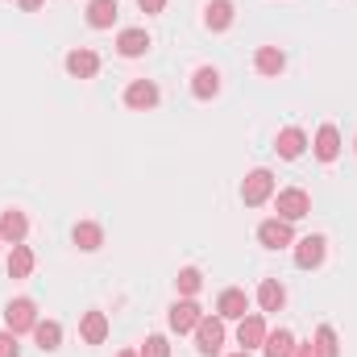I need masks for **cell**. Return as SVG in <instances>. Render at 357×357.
I'll list each match as a JSON object with an SVG mask.
<instances>
[{"label":"cell","mask_w":357,"mask_h":357,"mask_svg":"<svg viewBox=\"0 0 357 357\" xmlns=\"http://www.w3.org/2000/svg\"><path fill=\"white\" fill-rule=\"evenodd\" d=\"M116 50H121L125 59H142V54L150 50V33H146V29H121Z\"/></svg>","instance_id":"obj_15"},{"label":"cell","mask_w":357,"mask_h":357,"mask_svg":"<svg viewBox=\"0 0 357 357\" xmlns=\"http://www.w3.org/2000/svg\"><path fill=\"white\" fill-rule=\"evenodd\" d=\"M137 357H171V345H167V337H146V345L137 349Z\"/></svg>","instance_id":"obj_28"},{"label":"cell","mask_w":357,"mask_h":357,"mask_svg":"<svg viewBox=\"0 0 357 357\" xmlns=\"http://www.w3.org/2000/svg\"><path fill=\"white\" fill-rule=\"evenodd\" d=\"M125 104L146 112V108H154V104H158V88H154L150 79H133V84L125 88Z\"/></svg>","instance_id":"obj_14"},{"label":"cell","mask_w":357,"mask_h":357,"mask_svg":"<svg viewBox=\"0 0 357 357\" xmlns=\"http://www.w3.org/2000/svg\"><path fill=\"white\" fill-rule=\"evenodd\" d=\"M262 341H266V320H262V316H245V320H237V345H241L245 354L262 349Z\"/></svg>","instance_id":"obj_8"},{"label":"cell","mask_w":357,"mask_h":357,"mask_svg":"<svg viewBox=\"0 0 357 357\" xmlns=\"http://www.w3.org/2000/svg\"><path fill=\"white\" fill-rule=\"evenodd\" d=\"M312 345H316V354H320V357H341L337 333H333L328 324H320V328H316V341H312Z\"/></svg>","instance_id":"obj_26"},{"label":"cell","mask_w":357,"mask_h":357,"mask_svg":"<svg viewBox=\"0 0 357 357\" xmlns=\"http://www.w3.org/2000/svg\"><path fill=\"white\" fill-rule=\"evenodd\" d=\"M116 357H137V349H125V354H116Z\"/></svg>","instance_id":"obj_33"},{"label":"cell","mask_w":357,"mask_h":357,"mask_svg":"<svg viewBox=\"0 0 357 357\" xmlns=\"http://www.w3.org/2000/svg\"><path fill=\"white\" fill-rule=\"evenodd\" d=\"M295 337H291V328H278V333H266V341H262V354L266 357H295Z\"/></svg>","instance_id":"obj_19"},{"label":"cell","mask_w":357,"mask_h":357,"mask_svg":"<svg viewBox=\"0 0 357 357\" xmlns=\"http://www.w3.org/2000/svg\"><path fill=\"white\" fill-rule=\"evenodd\" d=\"M33 274V250L29 245H13L8 254V278H29Z\"/></svg>","instance_id":"obj_25"},{"label":"cell","mask_w":357,"mask_h":357,"mask_svg":"<svg viewBox=\"0 0 357 357\" xmlns=\"http://www.w3.org/2000/svg\"><path fill=\"white\" fill-rule=\"evenodd\" d=\"M258 303H262V312H282L287 291H282V282H278V278H266V282L258 287Z\"/></svg>","instance_id":"obj_24"},{"label":"cell","mask_w":357,"mask_h":357,"mask_svg":"<svg viewBox=\"0 0 357 357\" xmlns=\"http://www.w3.org/2000/svg\"><path fill=\"white\" fill-rule=\"evenodd\" d=\"M0 357H21V345H17V333H0Z\"/></svg>","instance_id":"obj_29"},{"label":"cell","mask_w":357,"mask_h":357,"mask_svg":"<svg viewBox=\"0 0 357 357\" xmlns=\"http://www.w3.org/2000/svg\"><path fill=\"white\" fill-rule=\"evenodd\" d=\"M254 67H258V75H282V67H287V54H282L278 46H262V50L254 54Z\"/></svg>","instance_id":"obj_21"},{"label":"cell","mask_w":357,"mask_h":357,"mask_svg":"<svg viewBox=\"0 0 357 357\" xmlns=\"http://www.w3.org/2000/svg\"><path fill=\"white\" fill-rule=\"evenodd\" d=\"M75 245H79L84 254H96V250L104 245V229H100L96 220H79V225H75Z\"/></svg>","instance_id":"obj_22"},{"label":"cell","mask_w":357,"mask_h":357,"mask_svg":"<svg viewBox=\"0 0 357 357\" xmlns=\"http://www.w3.org/2000/svg\"><path fill=\"white\" fill-rule=\"evenodd\" d=\"M204 25H208L212 33H225V29L233 25V0H208V4H204Z\"/></svg>","instance_id":"obj_12"},{"label":"cell","mask_w":357,"mask_h":357,"mask_svg":"<svg viewBox=\"0 0 357 357\" xmlns=\"http://www.w3.org/2000/svg\"><path fill=\"white\" fill-rule=\"evenodd\" d=\"M270 195H274V175L270 171H250L245 183H241V199L250 208H258V204H266Z\"/></svg>","instance_id":"obj_5"},{"label":"cell","mask_w":357,"mask_h":357,"mask_svg":"<svg viewBox=\"0 0 357 357\" xmlns=\"http://www.w3.org/2000/svg\"><path fill=\"white\" fill-rule=\"evenodd\" d=\"M33 341H38L42 354H54V349L63 345V324H59V320H38V324H33Z\"/></svg>","instance_id":"obj_16"},{"label":"cell","mask_w":357,"mask_h":357,"mask_svg":"<svg viewBox=\"0 0 357 357\" xmlns=\"http://www.w3.org/2000/svg\"><path fill=\"white\" fill-rule=\"evenodd\" d=\"M25 233H29V220H25V212H17V208L0 212V241H8V245H21V241H25Z\"/></svg>","instance_id":"obj_10"},{"label":"cell","mask_w":357,"mask_h":357,"mask_svg":"<svg viewBox=\"0 0 357 357\" xmlns=\"http://www.w3.org/2000/svg\"><path fill=\"white\" fill-rule=\"evenodd\" d=\"M245 312H250V295L241 287L220 291V299H216V316L220 320H245Z\"/></svg>","instance_id":"obj_6"},{"label":"cell","mask_w":357,"mask_h":357,"mask_svg":"<svg viewBox=\"0 0 357 357\" xmlns=\"http://www.w3.org/2000/svg\"><path fill=\"white\" fill-rule=\"evenodd\" d=\"M4 324H8V333H33V324H38V307H33V299H13L8 307H4Z\"/></svg>","instance_id":"obj_3"},{"label":"cell","mask_w":357,"mask_h":357,"mask_svg":"<svg viewBox=\"0 0 357 357\" xmlns=\"http://www.w3.org/2000/svg\"><path fill=\"white\" fill-rule=\"evenodd\" d=\"M220 345H225V320H220V316H204V320L195 324V349L204 357H216Z\"/></svg>","instance_id":"obj_1"},{"label":"cell","mask_w":357,"mask_h":357,"mask_svg":"<svg viewBox=\"0 0 357 357\" xmlns=\"http://www.w3.org/2000/svg\"><path fill=\"white\" fill-rule=\"evenodd\" d=\"M116 0H91L88 4V25L91 29H112V21H116Z\"/></svg>","instance_id":"obj_20"},{"label":"cell","mask_w":357,"mask_h":357,"mask_svg":"<svg viewBox=\"0 0 357 357\" xmlns=\"http://www.w3.org/2000/svg\"><path fill=\"white\" fill-rule=\"evenodd\" d=\"M79 337H84L88 345H104V337H108V316H104V312H88L84 324H79Z\"/></svg>","instance_id":"obj_23"},{"label":"cell","mask_w":357,"mask_h":357,"mask_svg":"<svg viewBox=\"0 0 357 357\" xmlns=\"http://www.w3.org/2000/svg\"><path fill=\"white\" fill-rule=\"evenodd\" d=\"M295 357H320V354H316V345L307 341V345H295Z\"/></svg>","instance_id":"obj_31"},{"label":"cell","mask_w":357,"mask_h":357,"mask_svg":"<svg viewBox=\"0 0 357 357\" xmlns=\"http://www.w3.org/2000/svg\"><path fill=\"white\" fill-rule=\"evenodd\" d=\"M67 71H71L75 79H91V75L100 71V54H96V50H84V46L71 50V54H67Z\"/></svg>","instance_id":"obj_13"},{"label":"cell","mask_w":357,"mask_h":357,"mask_svg":"<svg viewBox=\"0 0 357 357\" xmlns=\"http://www.w3.org/2000/svg\"><path fill=\"white\" fill-rule=\"evenodd\" d=\"M274 150H278V158H299L307 150V133L303 129H282L278 142H274Z\"/></svg>","instance_id":"obj_18"},{"label":"cell","mask_w":357,"mask_h":357,"mask_svg":"<svg viewBox=\"0 0 357 357\" xmlns=\"http://www.w3.org/2000/svg\"><path fill=\"white\" fill-rule=\"evenodd\" d=\"M220 91V71L216 67H199L195 75H191V96L195 100H212Z\"/></svg>","instance_id":"obj_17"},{"label":"cell","mask_w":357,"mask_h":357,"mask_svg":"<svg viewBox=\"0 0 357 357\" xmlns=\"http://www.w3.org/2000/svg\"><path fill=\"white\" fill-rule=\"evenodd\" d=\"M233 357H250V354H245V349H241V354H233Z\"/></svg>","instance_id":"obj_34"},{"label":"cell","mask_w":357,"mask_h":357,"mask_svg":"<svg viewBox=\"0 0 357 357\" xmlns=\"http://www.w3.org/2000/svg\"><path fill=\"white\" fill-rule=\"evenodd\" d=\"M274 208H278V216L282 220H303L307 212H312V195L303 191V187H287V191H278V199H274Z\"/></svg>","instance_id":"obj_2"},{"label":"cell","mask_w":357,"mask_h":357,"mask_svg":"<svg viewBox=\"0 0 357 357\" xmlns=\"http://www.w3.org/2000/svg\"><path fill=\"white\" fill-rule=\"evenodd\" d=\"M354 146H357V142H354Z\"/></svg>","instance_id":"obj_35"},{"label":"cell","mask_w":357,"mask_h":357,"mask_svg":"<svg viewBox=\"0 0 357 357\" xmlns=\"http://www.w3.org/2000/svg\"><path fill=\"white\" fill-rule=\"evenodd\" d=\"M258 241L266 250H287V245H295V229H291V220L274 216V220H262L258 225Z\"/></svg>","instance_id":"obj_4"},{"label":"cell","mask_w":357,"mask_h":357,"mask_svg":"<svg viewBox=\"0 0 357 357\" xmlns=\"http://www.w3.org/2000/svg\"><path fill=\"white\" fill-rule=\"evenodd\" d=\"M137 4H142V13H146V17H158V13L167 8V0H137Z\"/></svg>","instance_id":"obj_30"},{"label":"cell","mask_w":357,"mask_h":357,"mask_svg":"<svg viewBox=\"0 0 357 357\" xmlns=\"http://www.w3.org/2000/svg\"><path fill=\"white\" fill-rule=\"evenodd\" d=\"M324 237L320 233H312V237H303V241H295V266L299 270H316L324 262Z\"/></svg>","instance_id":"obj_7"},{"label":"cell","mask_w":357,"mask_h":357,"mask_svg":"<svg viewBox=\"0 0 357 357\" xmlns=\"http://www.w3.org/2000/svg\"><path fill=\"white\" fill-rule=\"evenodd\" d=\"M167 320H171V328H175V333H195V324L204 320V307H199L195 299H178Z\"/></svg>","instance_id":"obj_9"},{"label":"cell","mask_w":357,"mask_h":357,"mask_svg":"<svg viewBox=\"0 0 357 357\" xmlns=\"http://www.w3.org/2000/svg\"><path fill=\"white\" fill-rule=\"evenodd\" d=\"M175 287H178V295H187V299H191V295L204 287V274H199L195 266H183V270H178V278H175Z\"/></svg>","instance_id":"obj_27"},{"label":"cell","mask_w":357,"mask_h":357,"mask_svg":"<svg viewBox=\"0 0 357 357\" xmlns=\"http://www.w3.org/2000/svg\"><path fill=\"white\" fill-rule=\"evenodd\" d=\"M312 150H316L320 162H337V154H341V133H337V125H320Z\"/></svg>","instance_id":"obj_11"},{"label":"cell","mask_w":357,"mask_h":357,"mask_svg":"<svg viewBox=\"0 0 357 357\" xmlns=\"http://www.w3.org/2000/svg\"><path fill=\"white\" fill-rule=\"evenodd\" d=\"M17 4H21L25 13H38V8H42V0H17Z\"/></svg>","instance_id":"obj_32"}]
</instances>
